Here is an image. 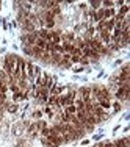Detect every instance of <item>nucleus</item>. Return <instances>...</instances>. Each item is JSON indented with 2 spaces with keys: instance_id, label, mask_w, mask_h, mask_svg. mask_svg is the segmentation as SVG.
Segmentation results:
<instances>
[{
  "instance_id": "obj_6",
  "label": "nucleus",
  "mask_w": 130,
  "mask_h": 147,
  "mask_svg": "<svg viewBox=\"0 0 130 147\" xmlns=\"http://www.w3.org/2000/svg\"><path fill=\"white\" fill-rule=\"evenodd\" d=\"M80 58L78 55H71V63H80Z\"/></svg>"
},
{
  "instance_id": "obj_4",
  "label": "nucleus",
  "mask_w": 130,
  "mask_h": 147,
  "mask_svg": "<svg viewBox=\"0 0 130 147\" xmlns=\"http://www.w3.org/2000/svg\"><path fill=\"white\" fill-rule=\"evenodd\" d=\"M127 13H129V6H125V5H124V6L119 9V14H121V16H125Z\"/></svg>"
},
{
  "instance_id": "obj_9",
  "label": "nucleus",
  "mask_w": 130,
  "mask_h": 147,
  "mask_svg": "<svg viewBox=\"0 0 130 147\" xmlns=\"http://www.w3.org/2000/svg\"><path fill=\"white\" fill-rule=\"evenodd\" d=\"M8 111H10V113H16V111H17V106H16V105H11L10 108H8Z\"/></svg>"
},
{
  "instance_id": "obj_8",
  "label": "nucleus",
  "mask_w": 130,
  "mask_h": 147,
  "mask_svg": "<svg viewBox=\"0 0 130 147\" xmlns=\"http://www.w3.org/2000/svg\"><path fill=\"white\" fill-rule=\"evenodd\" d=\"M42 135H44L45 138H47V136L50 135V128H42Z\"/></svg>"
},
{
  "instance_id": "obj_7",
  "label": "nucleus",
  "mask_w": 130,
  "mask_h": 147,
  "mask_svg": "<svg viewBox=\"0 0 130 147\" xmlns=\"http://www.w3.org/2000/svg\"><path fill=\"white\" fill-rule=\"evenodd\" d=\"M102 5H104V6H107V9H108V8H111L113 5H115V2H102Z\"/></svg>"
},
{
  "instance_id": "obj_12",
  "label": "nucleus",
  "mask_w": 130,
  "mask_h": 147,
  "mask_svg": "<svg viewBox=\"0 0 130 147\" xmlns=\"http://www.w3.org/2000/svg\"><path fill=\"white\" fill-rule=\"evenodd\" d=\"M96 147H104V144H97V146Z\"/></svg>"
},
{
  "instance_id": "obj_1",
  "label": "nucleus",
  "mask_w": 130,
  "mask_h": 147,
  "mask_svg": "<svg viewBox=\"0 0 130 147\" xmlns=\"http://www.w3.org/2000/svg\"><path fill=\"white\" fill-rule=\"evenodd\" d=\"M50 33V42L52 44H60V41H61V33H58V31H49Z\"/></svg>"
},
{
  "instance_id": "obj_10",
  "label": "nucleus",
  "mask_w": 130,
  "mask_h": 147,
  "mask_svg": "<svg viewBox=\"0 0 130 147\" xmlns=\"http://www.w3.org/2000/svg\"><path fill=\"white\" fill-rule=\"evenodd\" d=\"M113 108H115V111H119V109H121V103H118V102H116L115 105H113Z\"/></svg>"
},
{
  "instance_id": "obj_2",
  "label": "nucleus",
  "mask_w": 130,
  "mask_h": 147,
  "mask_svg": "<svg viewBox=\"0 0 130 147\" xmlns=\"http://www.w3.org/2000/svg\"><path fill=\"white\" fill-rule=\"evenodd\" d=\"M115 147H130L129 138H124V139H118L115 142Z\"/></svg>"
},
{
  "instance_id": "obj_11",
  "label": "nucleus",
  "mask_w": 130,
  "mask_h": 147,
  "mask_svg": "<svg viewBox=\"0 0 130 147\" xmlns=\"http://www.w3.org/2000/svg\"><path fill=\"white\" fill-rule=\"evenodd\" d=\"M104 147H115V144H113V142H105Z\"/></svg>"
},
{
  "instance_id": "obj_3",
  "label": "nucleus",
  "mask_w": 130,
  "mask_h": 147,
  "mask_svg": "<svg viewBox=\"0 0 130 147\" xmlns=\"http://www.w3.org/2000/svg\"><path fill=\"white\" fill-rule=\"evenodd\" d=\"M66 113L67 114H75L77 113V108L74 105H69V106H66Z\"/></svg>"
},
{
  "instance_id": "obj_5",
  "label": "nucleus",
  "mask_w": 130,
  "mask_h": 147,
  "mask_svg": "<svg viewBox=\"0 0 130 147\" xmlns=\"http://www.w3.org/2000/svg\"><path fill=\"white\" fill-rule=\"evenodd\" d=\"M33 64H31V63H28V64H27V72H28V75H33Z\"/></svg>"
}]
</instances>
